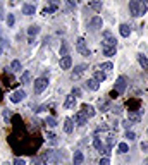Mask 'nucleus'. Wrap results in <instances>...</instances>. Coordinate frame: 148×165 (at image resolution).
I'll list each match as a JSON object with an SVG mask.
<instances>
[{"instance_id":"nucleus-1","label":"nucleus","mask_w":148,"mask_h":165,"mask_svg":"<svg viewBox=\"0 0 148 165\" xmlns=\"http://www.w3.org/2000/svg\"><path fill=\"white\" fill-rule=\"evenodd\" d=\"M148 10V5L141 0H131L129 2V12L133 17H139V16H145Z\"/></svg>"},{"instance_id":"nucleus-2","label":"nucleus","mask_w":148,"mask_h":165,"mask_svg":"<svg viewBox=\"0 0 148 165\" xmlns=\"http://www.w3.org/2000/svg\"><path fill=\"white\" fill-rule=\"evenodd\" d=\"M102 36H103V40H102V47H116V36L110 33V31H103L102 33Z\"/></svg>"},{"instance_id":"nucleus-3","label":"nucleus","mask_w":148,"mask_h":165,"mask_svg":"<svg viewBox=\"0 0 148 165\" xmlns=\"http://www.w3.org/2000/svg\"><path fill=\"white\" fill-rule=\"evenodd\" d=\"M76 50H78L81 55L88 57V55H90V48H88V45H86V40H84V38H78V41H76Z\"/></svg>"},{"instance_id":"nucleus-4","label":"nucleus","mask_w":148,"mask_h":165,"mask_svg":"<svg viewBox=\"0 0 148 165\" xmlns=\"http://www.w3.org/2000/svg\"><path fill=\"white\" fill-rule=\"evenodd\" d=\"M47 84H48V79L47 78H38L35 81V93H41L47 89Z\"/></svg>"},{"instance_id":"nucleus-5","label":"nucleus","mask_w":148,"mask_h":165,"mask_svg":"<svg viewBox=\"0 0 148 165\" xmlns=\"http://www.w3.org/2000/svg\"><path fill=\"white\" fill-rule=\"evenodd\" d=\"M126 88H128V79L124 78V76H119L117 81H116V91L117 93H124Z\"/></svg>"},{"instance_id":"nucleus-6","label":"nucleus","mask_w":148,"mask_h":165,"mask_svg":"<svg viewBox=\"0 0 148 165\" xmlns=\"http://www.w3.org/2000/svg\"><path fill=\"white\" fill-rule=\"evenodd\" d=\"M24 97H26L24 89H16V91L10 95V102H12V103H19V102L24 100Z\"/></svg>"},{"instance_id":"nucleus-7","label":"nucleus","mask_w":148,"mask_h":165,"mask_svg":"<svg viewBox=\"0 0 148 165\" xmlns=\"http://www.w3.org/2000/svg\"><path fill=\"white\" fill-rule=\"evenodd\" d=\"M102 26H103V21H102V17H98V16H95L88 24V28L91 29V31H97V29H100Z\"/></svg>"},{"instance_id":"nucleus-8","label":"nucleus","mask_w":148,"mask_h":165,"mask_svg":"<svg viewBox=\"0 0 148 165\" xmlns=\"http://www.w3.org/2000/svg\"><path fill=\"white\" fill-rule=\"evenodd\" d=\"M74 124H78V126H86V124H88V117L84 115L83 112H78V114L74 115Z\"/></svg>"},{"instance_id":"nucleus-9","label":"nucleus","mask_w":148,"mask_h":165,"mask_svg":"<svg viewBox=\"0 0 148 165\" xmlns=\"http://www.w3.org/2000/svg\"><path fill=\"white\" fill-rule=\"evenodd\" d=\"M86 69H88V66H86V64H79V66H76V67H74V72H72V79L81 78V74H83Z\"/></svg>"},{"instance_id":"nucleus-10","label":"nucleus","mask_w":148,"mask_h":165,"mask_svg":"<svg viewBox=\"0 0 148 165\" xmlns=\"http://www.w3.org/2000/svg\"><path fill=\"white\" fill-rule=\"evenodd\" d=\"M55 153H57V151H52V150H48V151H47V153L43 155V158H45L47 162H52V164H57V162H59L60 158H59L57 155H55Z\"/></svg>"},{"instance_id":"nucleus-11","label":"nucleus","mask_w":148,"mask_h":165,"mask_svg":"<svg viewBox=\"0 0 148 165\" xmlns=\"http://www.w3.org/2000/svg\"><path fill=\"white\" fill-rule=\"evenodd\" d=\"M81 108H83L81 112H83L84 115L88 117V119H90V117H93V115H95V107H93V105H88V103H83V107H81Z\"/></svg>"},{"instance_id":"nucleus-12","label":"nucleus","mask_w":148,"mask_h":165,"mask_svg":"<svg viewBox=\"0 0 148 165\" xmlns=\"http://www.w3.org/2000/svg\"><path fill=\"white\" fill-rule=\"evenodd\" d=\"M128 120L131 122V124H138L139 120H141V112H129Z\"/></svg>"},{"instance_id":"nucleus-13","label":"nucleus","mask_w":148,"mask_h":165,"mask_svg":"<svg viewBox=\"0 0 148 165\" xmlns=\"http://www.w3.org/2000/svg\"><path fill=\"white\" fill-rule=\"evenodd\" d=\"M72 66V58L71 55H64V57L60 58V69H69Z\"/></svg>"},{"instance_id":"nucleus-14","label":"nucleus","mask_w":148,"mask_h":165,"mask_svg":"<svg viewBox=\"0 0 148 165\" xmlns=\"http://www.w3.org/2000/svg\"><path fill=\"white\" fill-rule=\"evenodd\" d=\"M84 86L88 88V89H91V91H98L100 83H98V81H95V79H88V81L84 83Z\"/></svg>"},{"instance_id":"nucleus-15","label":"nucleus","mask_w":148,"mask_h":165,"mask_svg":"<svg viewBox=\"0 0 148 165\" xmlns=\"http://www.w3.org/2000/svg\"><path fill=\"white\" fill-rule=\"evenodd\" d=\"M35 5H33V4H24V5H22V14H24V16H33V14H35Z\"/></svg>"},{"instance_id":"nucleus-16","label":"nucleus","mask_w":148,"mask_h":165,"mask_svg":"<svg viewBox=\"0 0 148 165\" xmlns=\"http://www.w3.org/2000/svg\"><path fill=\"white\" fill-rule=\"evenodd\" d=\"M102 52H103L105 57H114L117 48H116V47H102Z\"/></svg>"},{"instance_id":"nucleus-17","label":"nucleus","mask_w":148,"mask_h":165,"mask_svg":"<svg viewBox=\"0 0 148 165\" xmlns=\"http://www.w3.org/2000/svg\"><path fill=\"white\" fill-rule=\"evenodd\" d=\"M64 131H66L67 134H71V133L74 131V124H72V119H66V120H64Z\"/></svg>"},{"instance_id":"nucleus-18","label":"nucleus","mask_w":148,"mask_h":165,"mask_svg":"<svg viewBox=\"0 0 148 165\" xmlns=\"http://www.w3.org/2000/svg\"><path fill=\"white\" fill-rule=\"evenodd\" d=\"M119 33H121V36L128 38L129 35H131V29H129L128 24H121V26H119Z\"/></svg>"},{"instance_id":"nucleus-19","label":"nucleus","mask_w":148,"mask_h":165,"mask_svg":"<svg viewBox=\"0 0 148 165\" xmlns=\"http://www.w3.org/2000/svg\"><path fill=\"white\" fill-rule=\"evenodd\" d=\"M76 105V98L72 97V95H69V97H66V102H64V107L66 108H72Z\"/></svg>"},{"instance_id":"nucleus-20","label":"nucleus","mask_w":148,"mask_h":165,"mask_svg":"<svg viewBox=\"0 0 148 165\" xmlns=\"http://www.w3.org/2000/svg\"><path fill=\"white\" fill-rule=\"evenodd\" d=\"M88 4H90V7L93 10H102V0H88Z\"/></svg>"},{"instance_id":"nucleus-21","label":"nucleus","mask_w":148,"mask_h":165,"mask_svg":"<svg viewBox=\"0 0 148 165\" xmlns=\"http://www.w3.org/2000/svg\"><path fill=\"white\" fill-rule=\"evenodd\" d=\"M95 81H98V83H103V81H105V79H107V74H105V72H103V71H97V72H95Z\"/></svg>"},{"instance_id":"nucleus-22","label":"nucleus","mask_w":148,"mask_h":165,"mask_svg":"<svg viewBox=\"0 0 148 165\" xmlns=\"http://www.w3.org/2000/svg\"><path fill=\"white\" fill-rule=\"evenodd\" d=\"M74 165H81L83 164V160H84V156H83V153L81 151H74Z\"/></svg>"},{"instance_id":"nucleus-23","label":"nucleus","mask_w":148,"mask_h":165,"mask_svg":"<svg viewBox=\"0 0 148 165\" xmlns=\"http://www.w3.org/2000/svg\"><path fill=\"white\" fill-rule=\"evenodd\" d=\"M93 146H95V148L98 150L100 153H102V150L105 148V146H103V143H102V139H100V138H93Z\"/></svg>"},{"instance_id":"nucleus-24","label":"nucleus","mask_w":148,"mask_h":165,"mask_svg":"<svg viewBox=\"0 0 148 165\" xmlns=\"http://www.w3.org/2000/svg\"><path fill=\"white\" fill-rule=\"evenodd\" d=\"M129 151V146H128V143H119V146H117V153H128Z\"/></svg>"},{"instance_id":"nucleus-25","label":"nucleus","mask_w":148,"mask_h":165,"mask_svg":"<svg viewBox=\"0 0 148 165\" xmlns=\"http://www.w3.org/2000/svg\"><path fill=\"white\" fill-rule=\"evenodd\" d=\"M138 62H139V66H141V67L148 71V58L145 57V55H138Z\"/></svg>"},{"instance_id":"nucleus-26","label":"nucleus","mask_w":148,"mask_h":165,"mask_svg":"<svg viewBox=\"0 0 148 165\" xmlns=\"http://www.w3.org/2000/svg\"><path fill=\"white\" fill-rule=\"evenodd\" d=\"M38 33H40L38 26H30V28H28V35H30V36H36Z\"/></svg>"},{"instance_id":"nucleus-27","label":"nucleus","mask_w":148,"mask_h":165,"mask_svg":"<svg viewBox=\"0 0 148 165\" xmlns=\"http://www.w3.org/2000/svg\"><path fill=\"white\" fill-rule=\"evenodd\" d=\"M10 69L17 72V71L21 69V62H19V60H12V64H10Z\"/></svg>"},{"instance_id":"nucleus-28","label":"nucleus","mask_w":148,"mask_h":165,"mask_svg":"<svg viewBox=\"0 0 148 165\" xmlns=\"http://www.w3.org/2000/svg\"><path fill=\"white\" fill-rule=\"evenodd\" d=\"M45 124H48L50 127L57 126V122H55V119H53V117H47V119H45Z\"/></svg>"},{"instance_id":"nucleus-29","label":"nucleus","mask_w":148,"mask_h":165,"mask_svg":"<svg viewBox=\"0 0 148 165\" xmlns=\"http://www.w3.org/2000/svg\"><path fill=\"white\" fill-rule=\"evenodd\" d=\"M14 22H16V17H14L12 14H7V26L12 28V26H14Z\"/></svg>"},{"instance_id":"nucleus-30","label":"nucleus","mask_w":148,"mask_h":165,"mask_svg":"<svg viewBox=\"0 0 148 165\" xmlns=\"http://www.w3.org/2000/svg\"><path fill=\"white\" fill-rule=\"evenodd\" d=\"M114 67V66H112V64H110V62H103V64H102V66H100V69H102V71H103V72H105V71H110V69Z\"/></svg>"},{"instance_id":"nucleus-31","label":"nucleus","mask_w":148,"mask_h":165,"mask_svg":"<svg viewBox=\"0 0 148 165\" xmlns=\"http://www.w3.org/2000/svg\"><path fill=\"white\" fill-rule=\"evenodd\" d=\"M126 138H128L129 141H134V139H136V134H134V131H126Z\"/></svg>"},{"instance_id":"nucleus-32","label":"nucleus","mask_w":148,"mask_h":165,"mask_svg":"<svg viewBox=\"0 0 148 165\" xmlns=\"http://www.w3.org/2000/svg\"><path fill=\"white\" fill-rule=\"evenodd\" d=\"M14 165H26V160H24V158H19V156H16V158H14Z\"/></svg>"},{"instance_id":"nucleus-33","label":"nucleus","mask_w":148,"mask_h":165,"mask_svg":"<svg viewBox=\"0 0 148 165\" xmlns=\"http://www.w3.org/2000/svg\"><path fill=\"white\" fill-rule=\"evenodd\" d=\"M100 110H102V112H107V110H109V103H107V102H100Z\"/></svg>"},{"instance_id":"nucleus-34","label":"nucleus","mask_w":148,"mask_h":165,"mask_svg":"<svg viewBox=\"0 0 148 165\" xmlns=\"http://www.w3.org/2000/svg\"><path fill=\"white\" fill-rule=\"evenodd\" d=\"M139 148H141V151H145V153H148V141H141V145H139Z\"/></svg>"},{"instance_id":"nucleus-35","label":"nucleus","mask_w":148,"mask_h":165,"mask_svg":"<svg viewBox=\"0 0 148 165\" xmlns=\"http://www.w3.org/2000/svg\"><path fill=\"white\" fill-rule=\"evenodd\" d=\"M30 83V72H24L22 74V84H28Z\"/></svg>"},{"instance_id":"nucleus-36","label":"nucleus","mask_w":148,"mask_h":165,"mask_svg":"<svg viewBox=\"0 0 148 165\" xmlns=\"http://www.w3.org/2000/svg\"><path fill=\"white\" fill-rule=\"evenodd\" d=\"M52 12H53L52 7H45V9L41 10V14H43V16H48V14H52Z\"/></svg>"},{"instance_id":"nucleus-37","label":"nucleus","mask_w":148,"mask_h":165,"mask_svg":"<svg viewBox=\"0 0 148 165\" xmlns=\"http://www.w3.org/2000/svg\"><path fill=\"white\" fill-rule=\"evenodd\" d=\"M71 95H72V97H74V98H76V97H81V89H79V88H74Z\"/></svg>"},{"instance_id":"nucleus-38","label":"nucleus","mask_w":148,"mask_h":165,"mask_svg":"<svg viewBox=\"0 0 148 165\" xmlns=\"http://www.w3.org/2000/svg\"><path fill=\"white\" fill-rule=\"evenodd\" d=\"M5 19V12H4V4L0 2V21Z\"/></svg>"},{"instance_id":"nucleus-39","label":"nucleus","mask_w":148,"mask_h":165,"mask_svg":"<svg viewBox=\"0 0 148 165\" xmlns=\"http://www.w3.org/2000/svg\"><path fill=\"white\" fill-rule=\"evenodd\" d=\"M100 165H110V160L107 158V156H103V158L100 160Z\"/></svg>"},{"instance_id":"nucleus-40","label":"nucleus","mask_w":148,"mask_h":165,"mask_svg":"<svg viewBox=\"0 0 148 165\" xmlns=\"http://www.w3.org/2000/svg\"><path fill=\"white\" fill-rule=\"evenodd\" d=\"M60 55H67V45H66V43H64L62 48H60Z\"/></svg>"},{"instance_id":"nucleus-41","label":"nucleus","mask_w":148,"mask_h":165,"mask_svg":"<svg viewBox=\"0 0 148 165\" xmlns=\"http://www.w3.org/2000/svg\"><path fill=\"white\" fill-rule=\"evenodd\" d=\"M122 126L126 127V129H129V127H131V122H129V120H124V122H122Z\"/></svg>"},{"instance_id":"nucleus-42","label":"nucleus","mask_w":148,"mask_h":165,"mask_svg":"<svg viewBox=\"0 0 148 165\" xmlns=\"http://www.w3.org/2000/svg\"><path fill=\"white\" fill-rule=\"evenodd\" d=\"M67 4H69L71 9H72V7H76V2H74V0H67Z\"/></svg>"},{"instance_id":"nucleus-43","label":"nucleus","mask_w":148,"mask_h":165,"mask_svg":"<svg viewBox=\"0 0 148 165\" xmlns=\"http://www.w3.org/2000/svg\"><path fill=\"white\" fill-rule=\"evenodd\" d=\"M47 138H48V139H52V141H55V134H52V133H48V134H47Z\"/></svg>"},{"instance_id":"nucleus-44","label":"nucleus","mask_w":148,"mask_h":165,"mask_svg":"<svg viewBox=\"0 0 148 165\" xmlns=\"http://www.w3.org/2000/svg\"><path fill=\"white\" fill-rule=\"evenodd\" d=\"M35 165H47L45 162H41V160H35Z\"/></svg>"},{"instance_id":"nucleus-45","label":"nucleus","mask_w":148,"mask_h":165,"mask_svg":"<svg viewBox=\"0 0 148 165\" xmlns=\"http://www.w3.org/2000/svg\"><path fill=\"white\" fill-rule=\"evenodd\" d=\"M117 95H119V93H117V91H116V89H114V91L110 93V97H112V98H116V97H117Z\"/></svg>"},{"instance_id":"nucleus-46","label":"nucleus","mask_w":148,"mask_h":165,"mask_svg":"<svg viewBox=\"0 0 148 165\" xmlns=\"http://www.w3.org/2000/svg\"><path fill=\"white\" fill-rule=\"evenodd\" d=\"M143 165H148V158H147V160H145V162H143Z\"/></svg>"},{"instance_id":"nucleus-47","label":"nucleus","mask_w":148,"mask_h":165,"mask_svg":"<svg viewBox=\"0 0 148 165\" xmlns=\"http://www.w3.org/2000/svg\"><path fill=\"white\" fill-rule=\"evenodd\" d=\"M143 2H145V4H147V5H148V0H143Z\"/></svg>"},{"instance_id":"nucleus-48","label":"nucleus","mask_w":148,"mask_h":165,"mask_svg":"<svg viewBox=\"0 0 148 165\" xmlns=\"http://www.w3.org/2000/svg\"><path fill=\"white\" fill-rule=\"evenodd\" d=\"M0 55H2V48H0Z\"/></svg>"},{"instance_id":"nucleus-49","label":"nucleus","mask_w":148,"mask_h":165,"mask_svg":"<svg viewBox=\"0 0 148 165\" xmlns=\"http://www.w3.org/2000/svg\"><path fill=\"white\" fill-rule=\"evenodd\" d=\"M147 136H148V131H147Z\"/></svg>"}]
</instances>
